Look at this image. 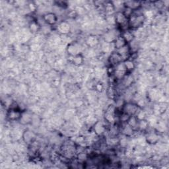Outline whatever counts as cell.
<instances>
[{
  "label": "cell",
  "instance_id": "obj_1",
  "mask_svg": "<svg viewBox=\"0 0 169 169\" xmlns=\"http://www.w3.org/2000/svg\"><path fill=\"white\" fill-rule=\"evenodd\" d=\"M143 21V15H135V17H133V21H131V25H133V26H135V27H137V26H139L140 24L142 23Z\"/></svg>",
  "mask_w": 169,
  "mask_h": 169
},
{
  "label": "cell",
  "instance_id": "obj_2",
  "mask_svg": "<svg viewBox=\"0 0 169 169\" xmlns=\"http://www.w3.org/2000/svg\"><path fill=\"white\" fill-rule=\"evenodd\" d=\"M135 110H136V106H135L134 105L130 104V105L127 106L126 113H127L128 114H131L133 112H135Z\"/></svg>",
  "mask_w": 169,
  "mask_h": 169
},
{
  "label": "cell",
  "instance_id": "obj_3",
  "mask_svg": "<svg viewBox=\"0 0 169 169\" xmlns=\"http://www.w3.org/2000/svg\"><path fill=\"white\" fill-rule=\"evenodd\" d=\"M47 22H48L49 23H54L56 22V17L55 16L52 14H50V15H47L46 18Z\"/></svg>",
  "mask_w": 169,
  "mask_h": 169
}]
</instances>
